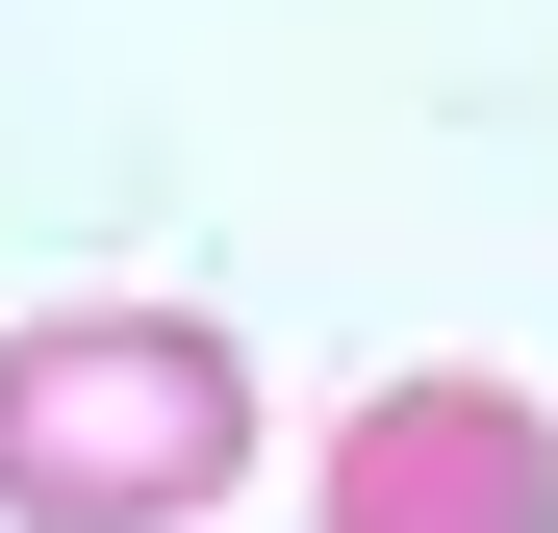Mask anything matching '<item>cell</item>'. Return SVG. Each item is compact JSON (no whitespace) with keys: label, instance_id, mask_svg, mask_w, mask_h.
Wrapping results in <instances>:
<instances>
[{"label":"cell","instance_id":"obj_1","mask_svg":"<svg viewBox=\"0 0 558 533\" xmlns=\"http://www.w3.org/2000/svg\"><path fill=\"white\" fill-rule=\"evenodd\" d=\"M254 458V355L204 305H51L0 330V533H178Z\"/></svg>","mask_w":558,"mask_h":533},{"label":"cell","instance_id":"obj_2","mask_svg":"<svg viewBox=\"0 0 558 533\" xmlns=\"http://www.w3.org/2000/svg\"><path fill=\"white\" fill-rule=\"evenodd\" d=\"M305 533H558V407L483 381V355H407V381L330 407Z\"/></svg>","mask_w":558,"mask_h":533}]
</instances>
